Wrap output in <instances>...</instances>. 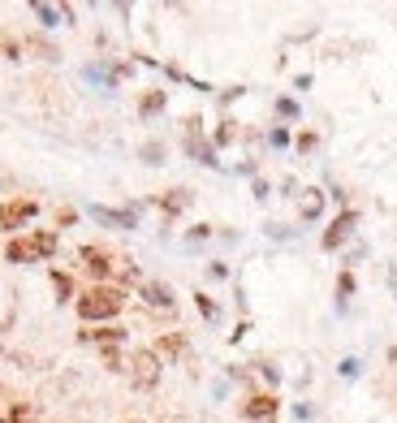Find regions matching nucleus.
Listing matches in <instances>:
<instances>
[{"label": "nucleus", "mask_w": 397, "mask_h": 423, "mask_svg": "<svg viewBox=\"0 0 397 423\" xmlns=\"http://www.w3.org/2000/svg\"><path fill=\"white\" fill-rule=\"evenodd\" d=\"M121 302H126L121 290L95 285V290H87V294L78 298V315H82V320H112V315L121 311Z\"/></svg>", "instance_id": "obj_1"}, {"label": "nucleus", "mask_w": 397, "mask_h": 423, "mask_svg": "<svg viewBox=\"0 0 397 423\" xmlns=\"http://www.w3.org/2000/svg\"><path fill=\"white\" fill-rule=\"evenodd\" d=\"M130 367H134V385L138 389H151L156 380H160V358H156V350H138L134 358H130Z\"/></svg>", "instance_id": "obj_2"}, {"label": "nucleus", "mask_w": 397, "mask_h": 423, "mask_svg": "<svg viewBox=\"0 0 397 423\" xmlns=\"http://www.w3.org/2000/svg\"><path fill=\"white\" fill-rule=\"evenodd\" d=\"M39 211V203L35 199H18V203H0V229H18V225H26L31 216Z\"/></svg>", "instance_id": "obj_3"}, {"label": "nucleus", "mask_w": 397, "mask_h": 423, "mask_svg": "<svg viewBox=\"0 0 397 423\" xmlns=\"http://www.w3.org/2000/svg\"><path fill=\"white\" fill-rule=\"evenodd\" d=\"M276 410H281V402H276L272 393H259V397H251V402L242 406V419H246V423H276Z\"/></svg>", "instance_id": "obj_4"}, {"label": "nucleus", "mask_w": 397, "mask_h": 423, "mask_svg": "<svg viewBox=\"0 0 397 423\" xmlns=\"http://www.w3.org/2000/svg\"><path fill=\"white\" fill-rule=\"evenodd\" d=\"M354 225H359V211H342V216H337L332 225H328V234H324V251H337V246H342L350 234H354Z\"/></svg>", "instance_id": "obj_5"}, {"label": "nucleus", "mask_w": 397, "mask_h": 423, "mask_svg": "<svg viewBox=\"0 0 397 423\" xmlns=\"http://www.w3.org/2000/svg\"><path fill=\"white\" fill-rule=\"evenodd\" d=\"M82 263H87L91 277H108V273H112V259H108V251H99V246H82Z\"/></svg>", "instance_id": "obj_6"}, {"label": "nucleus", "mask_w": 397, "mask_h": 423, "mask_svg": "<svg viewBox=\"0 0 397 423\" xmlns=\"http://www.w3.org/2000/svg\"><path fill=\"white\" fill-rule=\"evenodd\" d=\"M143 298H147V307H156V311H168V307H173V290L160 285V281H147V285H143Z\"/></svg>", "instance_id": "obj_7"}, {"label": "nucleus", "mask_w": 397, "mask_h": 423, "mask_svg": "<svg viewBox=\"0 0 397 423\" xmlns=\"http://www.w3.org/2000/svg\"><path fill=\"white\" fill-rule=\"evenodd\" d=\"M91 216L99 225H117V229H134V211H108V207H91Z\"/></svg>", "instance_id": "obj_8"}, {"label": "nucleus", "mask_w": 397, "mask_h": 423, "mask_svg": "<svg viewBox=\"0 0 397 423\" xmlns=\"http://www.w3.org/2000/svg\"><path fill=\"white\" fill-rule=\"evenodd\" d=\"M82 341H99V346H121V341H126V333H121V329H108V324H104V329H87V333H82Z\"/></svg>", "instance_id": "obj_9"}, {"label": "nucleus", "mask_w": 397, "mask_h": 423, "mask_svg": "<svg viewBox=\"0 0 397 423\" xmlns=\"http://www.w3.org/2000/svg\"><path fill=\"white\" fill-rule=\"evenodd\" d=\"M5 259H9V263H26V259H39V255H35L31 238H18V242H9V246H5Z\"/></svg>", "instance_id": "obj_10"}, {"label": "nucleus", "mask_w": 397, "mask_h": 423, "mask_svg": "<svg viewBox=\"0 0 397 423\" xmlns=\"http://www.w3.org/2000/svg\"><path fill=\"white\" fill-rule=\"evenodd\" d=\"M160 207L168 211V216H178L182 207H190V190H168V194L160 199Z\"/></svg>", "instance_id": "obj_11"}, {"label": "nucleus", "mask_w": 397, "mask_h": 423, "mask_svg": "<svg viewBox=\"0 0 397 423\" xmlns=\"http://www.w3.org/2000/svg\"><path fill=\"white\" fill-rule=\"evenodd\" d=\"M31 246L39 259H48V255H56V234H31Z\"/></svg>", "instance_id": "obj_12"}, {"label": "nucleus", "mask_w": 397, "mask_h": 423, "mask_svg": "<svg viewBox=\"0 0 397 423\" xmlns=\"http://www.w3.org/2000/svg\"><path fill=\"white\" fill-rule=\"evenodd\" d=\"M160 109H164V91H147L143 104H138V113H143V117H156Z\"/></svg>", "instance_id": "obj_13"}, {"label": "nucleus", "mask_w": 397, "mask_h": 423, "mask_svg": "<svg viewBox=\"0 0 397 423\" xmlns=\"http://www.w3.org/2000/svg\"><path fill=\"white\" fill-rule=\"evenodd\" d=\"M320 207H324V194H320V190H307V199H303V216H307V221H315V216H320Z\"/></svg>", "instance_id": "obj_14"}, {"label": "nucleus", "mask_w": 397, "mask_h": 423, "mask_svg": "<svg viewBox=\"0 0 397 423\" xmlns=\"http://www.w3.org/2000/svg\"><path fill=\"white\" fill-rule=\"evenodd\" d=\"M160 354H173V358H178V354H182V337H178V333L160 337Z\"/></svg>", "instance_id": "obj_15"}, {"label": "nucleus", "mask_w": 397, "mask_h": 423, "mask_svg": "<svg viewBox=\"0 0 397 423\" xmlns=\"http://www.w3.org/2000/svg\"><path fill=\"white\" fill-rule=\"evenodd\" d=\"M35 18L43 26H56V18H61V9H52V5H35Z\"/></svg>", "instance_id": "obj_16"}, {"label": "nucleus", "mask_w": 397, "mask_h": 423, "mask_svg": "<svg viewBox=\"0 0 397 423\" xmlns=\"http://www.w3.org/2000/svg\"><path fill=\"white\" fill-rule=\"evenodd\" d=\"M52 285H56V294H61V298H70V294H74V281H70L65 273H56V277H52Z\"/></svg>", "instance_id": "obj_17"}, {"label": "nucleus", "mask_w": 397, "mask_h": 423, "mask_svg": "<svg viewBox=\"0 0 397 423\" xmlns=\"http://www.w3.org/2000/svg\"><path fill=\"white\" fill-rule=\"evenodd\" d=\"M160 155H164L160 143H147V147H143V160H147V165H160Z\"/></svg>", "instance_id": "obj_18"}, {"label": "nucleus", "mask_w": 397, "mask_h": 423, "mask_svg": "<svg viewBox=\"0 0 397 423\" xmlns=\"http://www.w3.org/2000/svg\"><path fill=\"white\" fill-rule=\"evenodd\" d=\"M337 294H342V302L354 294V277H350V273H342V281H337Z\"/></svg>", "instance_id": "obj_19"}, {"label": "nucleus", "mask_w": 397, "mask_h": 423, "mask_svg": "<svg viewBox=\"0 0 397 423\" xmlns=\"http://www.w3.org/2000/svg\"><path fill=\"white\" fill-rule=\"evenodd\" d=\"M104 367H112V372L121 367V358H117V346H104Z\"/></svg>", "instance_id": "obj_20"}, {"label": "nucleus", "mask_w": 397, "mask_h": 423, "mask_svg": "<svg viewBox=\"0 0 397 423\" xmlns=\"http://www.w3.org/2000/svg\"><path fill=\"white\" fill-rule=\"evenodd\" d=\"M276 113H281V117H298V104H294V99H281Z\"/></svg>", "instance_id": "obj_21"}, {"label": "nucleus", "mask_w": 397, "mask_h": 423, "mask_svg": "<svg viewBox=\"0 0 397 423\" xmlns=\"http://www.w3.org/2000/svg\"><path fill=\"white\" fill-rule=\"evenodd\" d=\"M199 311H203V315H207V320H216V302H212V298H207V294H199Z\"/></svg>", "instance_id": "obj_22"}, {"label": "nucleus", "mask_w": 397, "mask_h": 423, "mask_svg": "<svg viewBox=\"0 0 397 423\" xmlns=\"http://www.w3.org/2000/svg\"><path fill=\"white\" fill-rule=\"evenodd\" d=\"M0 43H5V39H0Z\"/></svg>", "instance_id": "obj_23"}]
</instances>
